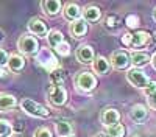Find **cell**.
Segmentation results:
<instances>
[{
    "mask_svg": "<svg viewBox=\"0 0 156 137\" xmlns=\"http://www.w3.org/2000/svg\"><path fill=\"white\" fill-rule=\"evenodd\" d=\"M36 62L39 66H42L45 70H48L50 73L58 69V59L55 58V55L51 53V50L48 48H41L36 55Z\"/></svg>",
    "mask_w": 156,
    "mask_h": 137,
    "instance_id": "obj_1",
    "label": "cell"
},
{
    "mask_svg": "<svg viewBox=\"0 0 156 137\" xmlns=\"http://www.w3.org/2000/svg\"><path fill=\"white\" fill-rule=\"evenodd\" d=\"M20 108L27 112L28 115H33V117H41V118H45L50 115V111L47 108H44L42 104H39L36 101H33L31 98H23L22 103H20Z\"/></svg>",
    "mask_w": 156,
    "mask_h": 137,
    "instance_id": "obj_2",
    "label": "cell"
},
{
    "mask_svg": "<svg viewBox=\"0 0 156 137\" xmlns=\"http://www.w3.org/2000/svg\"><path fill=\"white\" fill-rule=\"evenodd\" d=\"M17 48L20 50V53L23 55H34L39 52V42L34 36L23 34L19 37L17 41Z\"/></svg>",
    "mask_w": 156,
    "mask_h": 137,
    "instance_id": "obj_3",
    "label": "cell"
},
{
    "mask_svg": "<svg viewBox=\"0 0 156 137\" xmlns=\"http://www.w3.org/2000/svg\"><path fill=\"white\" fill-rule=\"evenodd\" d=\"M75 83H76V87H78L80 91L90 92V91L95 89V86H97V78L94 77L92 73H89V72H81V73L76 75Z\"/></svg>",
    "mask_w": 156,
    "mask_h": 137,
    "instance_id": "obj_4",
    "label": "cell"
},
{
    "mask_svg": "<svg viewBox=\"0 0 156 137\" xmlns=\"http://www.w3.org/2000/svg\"><path fill=\"white\" fill-rule=\"evenodd\" d=\"M47 95H48V100L51 104L55 106H62L64 103L67 101V92L62 86H58V84H51L47 91Z\"/></svg>",
    "mask_w": 156,
    "mask_h": 137,
    "instance_id": "obj_5",
    "label": "cell"
},
{
    "mask_svg": "<svg viewBox=\"0 0 156 137\" xmlns=\"http://www.w3.org/2000/svg\"><path fill=\"white\" fill-rule=\"evenodd\" d=\"M126 80L131 83L134 87H139V89H145V87L150 84V80L147 78V75L142 72L140 69H129L126 73Z\"/></svg>",
    "mask_w": 156,
    "mask_h": 137,
    "instance_id": "obj_6",
    "label": "cell"
},
{
    "mask_svg": "<svg viewBox=\"0 0 156 137\" xmlns=\"http://www.w3.org/2000/svg\"><path fill=\"white\" fill-rule=\"evenodd\" d=\"M129 62H131V59H129V55L126 52H122V50H117V52H114L109 58V64L117 69V70H123L129 66Z\"/></svg>",
    "mask_w": 156,
    "mask_h": 137,
    "instance_id": "obj_7",
    "label": "cell"
},
{
    "mask_svg": "<svg viewBox=\"0 0 156 137\" xmlns=\"http://www.w3.org/2000/svg\"><path fill=\"white\" fill-rule=\"evenodd\" d=\"M76 59L80 61L81 64H92L94 59H95L92 47L87 45V44L80 45V47H78V50H76Z\"/></svg>",
    "mask_w": 156,
    "mask_h": 137,
    "instance_id": "obj_8",
    "label": "cell"
},
{
    "mask_svg": "<svg viewBox=\"0 0 156 137\" xmlns=\"http://www.w3.org/2000/svg\"><path fill=\"white\" fill-rule=\"evenodd\" d=\"M100 120H101V123L105 125L106 128L114 126V125H117V123H119V120H120V112L117 111V109H114V108H108V109L103 111Z\"/></svg>",
    "mask_w": 156,
    "mask_h": 137,
    "instance_id": "obj_9",
    "label": "cell"
},
{
    "mask_svg": "<svg viewBox=\"0 0 156 137\" xmlns=\"http://www.w3.org/2000/svg\"><path fill=\"white\" fill-rule=\"evenodd\" d=\"M28 31L33 33L34 36H45V34H48L45 22L42 19H39V17L30 19V22H28Z\"/></svg>",
    "mask_w": 156,
    "mask_h": 137,
    "instance_id": "obj_10",
    "label": "cell"
},
{
    "mask_svg": "<svg viewBox=\"0 0 156 137\" xmlns=\"http://www.w3.org/2000/svg\"><path fill=\"white\" fill-rule=\"evenodd\" d=\"M69 31L73 37H83L87 33V22L84 19H78V20L72 22L69 27Z\"/></svg>",
    "mask_w": 156,
    "mask_h": 137,
    "instance_id": "obj_11",
    "label": "cell"
},
{
    "mask_svg": "<svg viewBox=\"0 0 156 137\" xmlns=\"http://www.w3.org/2000/svg\"><path fill=\"white\" fill-rule=\"evenodd\" d=\"M150 39V34L147 31H136V33H131V44L129 47L131 48H140L144 47Z\"/></svg>",
    "mask_w": 156,
    "mask_h": 137,
    "instance_id": "obj_12",
    "label": "cell"
},
{
    "mask_svg": "<svg viewBox=\"0 0 156 137\" xmlns=\"http://www.w3.org/2000/svg\"><path fill=\"white\" fill-rule=\"evenodd\" d=\"M81 9H80V6H78L76 3H67L66 6H64V17H66L67 20H70V22H75V20H78V19H81L80 16H81Z\"/></svg>",
    "mask_w": 156,
    "mask_h": 137,
    "instance_id": "obj_13",
    "label": "cell"
},
{
    "mask_svg": "<svg viewBox=\"0 0 156 137\" xmlns=\"http://www.w3.org/2000/svg\"><path fill=\"white\" fill-rule=\"evenodd\" d=\"M61 2L59 0H44V2L41 3L42 9L47 16H56L58 12L61 11Z\"/></svg>",
    "mask_w": 156,
    "mask_h": 137,
    "instance_id": "obj_14",
    "label": "cell"
},
{
    "mask_svg": "<svg viewBox=\"0 0 156 137\" xmlns=\"http://www.w3.org/2000/svg\"><path fill=\"white\" fill-rule=\"evenodd\" d=\"M147 114H148V111L144 104H134L131 108V111H129V117H131V120L140 123V122H144L147 118Z\"/></svg>",
    "mask_w": 156,
    "mask_h": 137,
    "instance_id": "obj_15",
    "label": "cell"
},
{
    "mask_svg": "<svg viewBox=\"0 0 156 137\" xmlns=\"http://www.w3.org/2000/svg\"><path fill=\"white\" fill-rule=\"evenodd\" d=\"M129 59H131V64L136 69H139L142 66H145L147 62L150 61V55L145 53V52H133L131 56H129Z\"/></svg>",
    "mask_w": 156,
    "mask_h": 137,
    "instance_id": "obj_16",
    "label": "cell"
},
{
    "mask_svg": "<svg viewBox=\"0 0 156 137\" xmlns=\"http://www.w3.org/2000/svg\"><path fill=\"white\" fill-rule=\"evenodd\" d=\"M81 14H83V19L86 22H97L101 17V11L97 6H86Z\"/></svg>",
    "mask_w": 156,
    "mask_h": 137,
    "instance_id": "obj_17",
    "label": "cell"
},
{
    "mask_svg": "<svg viewBox=\"0 0 156 137\" xmlns=\"http://www.w3.org/2000/svg\"><path fill=\"white\" fill-rule=\"evenodd\" d=\"M8 69L11 72H20L23 67H25V59L20 56V55H11L8 58Z\"/></svg>",
    "mask_w": 156,
    "mask_h": 137,
    "instance_id": "obj_18",
    "label": "cell"
},
{
    "mask_svg": "<svg viewBox=\"0 0 156 137\" xmlns=\"http://www.w3.org/2000/svg\"><path fill=\"white\" fill-rule=\"evenodd\" d=\"M109 61L105 58V56H97L95 59H94V62H92V67H94V70L97 72V73H100V75H105L108 70H109Z\"/></svg>",
    "mask_w": 156,
    "mask_h": 137,
    "instance_id": "obj_19",
    "label": "cell"
},
{
    "mask_svg": "<svg viewBox=\"0 0 156 137\" xmlns=\"http://www.w3.org/2000/svg\"><path fill=\"white\" fill-rule=\"evenodd\" d=\"M16 104H17V101H16V97H14V95H9V94H0V111L12 109Z\"/></svg>",
    "mask_w": 156,
    "mask_h": 137,
    "instance_id": "obj_20",
    "label": "cell"
},
{
    "mask_svg": "<svg viewBox=\"0 0 156 137\" xmlns=\"http://www.w3.org/2000/svg\"><path fill=\"white\" fill-rule=\"evenodd\" d=\"M56 132H58V135H61V137L72 135V132H73L72 123L67 122V120H59V122L56 123Z\"/></svg>",
    "mask_w": 156,
    "mask_h": 137,
    "instance_id": "obj_21",
    "label": "cell"
},
{
    "mask_svg": "<svg viewBox=\"0 0 156 137\" xmlns=\"http://www.w3.org/2000/svg\"><path fill=\"white\" fill-rule=\"evenodd\" d=\"M47 41H48V44H50L51 48H56L59 44L64 42V36H62V33L58 31V30H51V31H48V34H47Z\"/></svg>",
    "mask_w": 156,
    "mask_h": 137,
    "instance_id": "obj_22",
    "label": "cell"
},
{
    "mask_svg": "<svg viewBox=\"0 0 156 137\" xmlns=\"http://www.w3.org/2000/svg\"><path fill=\"white\" fill-rule=\"evenodd\" d=\"M14 129H12V125L8 120H0V137H11Z\"/></svg>",
    "mask_w": 156,
    "mask_h": 137,
    "instance_id": "obj_23",
    "label": "cell"
},
{
    "mask_svg": "<svg viewBox=\"0 0 156 137\" xmlns=\"http://www.w3.org/2000/svg\"><path fill=\"white\" fill-rule=\"evenodd\" d=\"M123 134H125V128H123L122 123H117V125H114V126L108 128V135L109 137H123Z\"/></svg>",
    "mask_w": 156,
    "mask_h": 137,
    "instance_id": "obj_24",
    "label": "cell"
},
{
    "mask_svg": "<svg viewBox=\"0 0 156 137\" xmlns=\"http://www.w3.org/2000/svg\"><path fill=\"white\" fill-rule=\"evenodd\" d=\"M125 25L128 28H137V25H139V17L136 16V14H129V16H126V19H125Z\"/></svg>",
    "mask_w": 156,
    "mask_h": 137,
    "instance_id": "obj_25",
    "label": "cell"
},
{
    "mask_svg": "<svg viewBox=\"0 0 156 137\" xmlns=\"http://www.w3.org/2000/svg\"><path fill=\"white\" fill-rule=\"evenodd\" d=\"M55 50H56V53H58V55H61V56H67V55L70 53V45H69L66 41H64V42L59 44Z\"/></svg>",
    "mask_w": 156,
    "mask_h": 137,
    "instance_id": "obj_26",
    "label": "cell"
},
{
    "mask_svg": "<svg viewBox=\"0 0 156 137\" xmlns=\"http://www.w3.org/2000/svg\"><path fill=\"white\" fill-rule=\"evenodd\" d=\"M50 78H51V81H53V84H56L58 81L64 80V72L59 70V69H56V70H53V72L50 73Z\"/></svg>",
    "mask_w": 156,
    "mask_h": 137,
    "instance_id": "obj_27",
    "label": "cell"
},
{
    "mask_svg": "<svg viewBox=\"0 0 156 137\" xmlns=\"http://www.w3.org/2000/svg\"><path fill=\"white\" fill-rule=\"evenodd\" d=\"M34 137H53L48 128H37L34 131Z\"/></svg>",
    "mask_w": 156,
    "mask_h": 137,
    "instance_id": "obj_28",
    "label": "cell"
},
{
    "mask_svg": "<svg viewBox=\"0 0 156 137\" xmlns=\"http://www.w3.org/2000/svg\"><path fill=\"white\" fill-rule=\"evenodd\" d=\"M144 94L148 97V95H151V94H156V81H150V84L144 89Z\"/></svg>",
    "mask_w": 156,
    "mask_h": 137,
    "instance_id": "obj_29",
    "label": "cell"
},
{
    "mask_svg": "<svg viewBox=\"0 0 156 137\" xmlns=\"http://www.w3.org/2000/svg\"><path fill=\"white\" fill-rule=\"evenodd\" d=\"M8 55H6V52H5V50H2V48H0V67H2V66H5V64H8Z\"/></svg>",
    "mask_w": 156,
    "mask_h": 137,
    "instance_id": "obj_30",
    "label": "cell"
},
{
    "mask_svg": "<svg viewBox=\"0 0 156 137\" xmlns=\"http://www.w3.org/2000/svg\"><path fill=\"white\" fill-rule=\"evenodd\" d=\"M122 44L126 45V47H129V44H131V33H125L122 36Z\"/></svg>",
    "mask_w": 156,
    "mask_h": 137,
    "instance_id": "obj_31",
    "label": "cell"
},
{
    "mask_svg": "<svg viewBox=\"0 0 156 137\" xmlns=\"http://www.w3.org/2000/svg\"><path fill=\"white\" fill-rule=\"evenodd\" d=\"M147 101H148L150 108L156 109V94H151V95H148V97H147Z\"/></svg>",
    "mask_w": 156,
    "mask_h": 137,
    "instance_id": "obj_32",
    "label": "cell"
},
{
    "mask_svg": "<svg viewBox=\"0 0 156 137\" xmlns=\"http://www.w3.org/2000/svg\"><path fill=\"white\" fill-rule=\"evenodd\" d=\"M115 22H117V17H115V16H109V17H108V20H106L108 28H112V27H115V25H117Z\"/></svg>",
    "mask_w": 156,
    "mask_h": 137,
    "instance_id": "obj_33",
    "label": "cell"
},
{
    "mask_svg": "<svg viewBox=\"0 0 156 137\" xmlns=\"http://www.w3.org/2000/svg\"><path fill=\"white\" fill-rule=\"evenodd\" d=\"M151 64H153V67L156 69V53H154V55L151 56Z\"/></svg>",
    "mask_w": 156,
    "mask_h": 137,
    "instance_id": "obj_34",
    "label": "cell"
},
{
    "mask_svg": "<svg viewBox=\"0 0 156 137\" xmlns=\"http://www.w3.org/2000/svg\"><path fill=\"white\" fill-rule=\"evenodd\" d=\"M3 39H5V31L0 30V42H3Z\"/></svg>",
    "mask_w": 156,
    "mask_h": 137,
    "instance_id": "obj_35",
    "label": "cell"
},
{
    "mask_svg": "<svg viewBox=\"0 0 156 137\" xmlns=\"http://www.w3.org/2000/svg\"><path fill=\"white\" fill-rule=\"evenodd\" d=\"M95 137H105V134H101V132H100V134H97Z\"/></svg>",
    "mask_w": 156,
    "mask_h": 137,
    "instance_id": "obj_36",
    "label": "cell"
},
{
    "mask_svg": "<svg viewBox=\"0 0 156 137\" xmlns=\"http://www.w3.org/2000/svg\"><path fill=\"white\" fill-rule=\"evenodd\" d=\"M153 44H156V34L153 36Z\"/></svg>",
    "mask_w": 156,
    "mask_h": 137,
    "instance_id": "obj_37",
    "label": "cell"
},
{
    "mask_svg": "<svg viewBox=\"0 0 156 137\" xmlns=\"http://www.w3.org/2000/svg\"><path fill=\"white\" fill-rule=\"evenodd\" d=\"M154 19H156V9H154Z\"/></svg>",
    "mask_w": 156,
    "mask_h": 137,
    "instance_id": "obj_38",
    "label": "cell"
},
{
    "mask_svg": "<svg viewBox=\"0 0 156 137\" xmlns=\"http://www.w3.org/2000/svg\"><path fill=\"white\" fill-rule=\"evenodd\" d=\"M67 137H73V135H67Z\"/></svg>",
    "mask_w": 156,
    "mask_h": 137,
    "instance_id": "obj_39",
    "label": "cell"
}]
</instances>
